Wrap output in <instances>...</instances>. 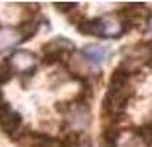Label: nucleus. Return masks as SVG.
<instances>
[{"label": "nucleus", "instance_id": "7ed1b4c3", "mask_svg": "<svg viewBox=\"0 0 152 147\" xmlns=\"http://www.w3.org/2000/svg\"><path fill=\"white\" fill-rule=\"evenodd\" d=\"M0 127L2 130L10 135V137H17V133L22 127V118L17 111H14L10 105L2 98V91H0Z\"/></svg>", "mask_w": 152, "mask_h": 147}, {"label": "nucleus", "instance_id": "f257e3e1", "mask_svg": "<svg viewBox=\"0 0 152 147\" xmlns=\"http://www.w3.org/2000/svg\"><path fill=\"white\" fill-rule=\"evenodd\" d=\"M128 80H130V74L123 67H118L116 70H113L110 87H108L104 105H103L104 111L113 118L121 116V113L126 108L130 98L133 96V89L128 86Z\"/></svg>", "mask_w": 152, "mask_h": 147}, {"label": "nucleus", "instance_id": "20e7f679", "mask_svg": "<svg viewBox=\"0 0 152 147\" xmlns=\"http://www.w3.org/2000/svg\"><path fill=\"white\" fill-rule=\"evenodd\" d=\"M9 67L12 70V74H31L33 70L36 69L38 65V58H36L34 53L31 51H24V50H19V51H14L10 58L7 60Z\"/></svg>", "mask_w": 152, "mask_h": 147}, {"label": "nucleus", "instance_id": "9d476101", "mask_svg": "<svg viewBox=\"0 0 152 147\" xmlns=\"http://www.w3.org/2000/svg\"><path fill=\"white\" fill-rule=\"evenodd\" d=\"M60 147H91V140L86 133L70 132L63 142H60Z\"/></svg>", "mask_w": 152, "mask_h": 147}, {"label": "nucleus", "instance_id": "0eeeda50", "mask_svg": "<svg viewBox=\"0 0 152 147\" xmlns=\"http://www.w3.org/2000/svg\"><path fill=\"white\" fill-rule=\"evenodd\" d=\"M108 55L106 48L103 46H96V45H91V46H86L82 50V56L86 62L92 63V65H99L101 62H104V58Z\"/></svg>", "mask_w": 152, "mask_h": 147}, {"label": "nucleus", "instance_id": "423d86ee", "mask_svg": "<svg viewBox=\"0 0 152 147\" xmlns=\"http://www.w3.org/2000/svg\"><path fill=\"white\" fill-rule=\"evenodd\" d=\"M19 41H22V36H21V33H19V29L0 28V51L14 48Z\"/></svg>", "mask_w": 152, "mask_h": 147}, {"label": "nucleus", "instance_id": "9b49d317", "mask_svg": "<svg viewBox=\"0 0 152 147\" xmlns=\"http://www.w3.org/2000/svg\"><path fill=\"white\" fill-rule=\"evenodd\" d=\"M10 77H12V70H10V67H9V63L2 62L0 63V87L5 84Z\"/></svg>", "mask_w": 152, "mask_h": 147}, {"label": "nucleus", "instance_id": "f03ea898", "mask_svg": "<svg viewBox=\"0 0 152 147\" xmlns=\"http://www.w3.org/2000/svg\"><path fill=\"white\" fill-rule=\"evenodd\" d=\"M121 22L125 29L132 28H144L152 19V10L144 4H128L121 10Z\"/></svg>", "mask_w": 152, "mask_h": 147}, {"label": "nucleus", "instance_id": "39448f33", "mask_svg": "<svg viewBox=\"0 0 152 147\" xmlns=\"http://www.w3.org/2000/svg\"><path fill=\"white\" fill-rule=\"evenodd\" d=\"M101 24H103V36H111V38H118L121 36V33L125 31L123 22L118 15H104L101 17Z\"/></svg>", "mask_w": 152, "mask_h": 147}, {"label": "nucleus", "instance_id": "1a4fd4ad", "mask_svg": "<svg viewBox=\"0 0 152 147\" xmlns=\"http://www.w3.org/2000/svg\"><path fill=\"white\" fill-rule=\"evenodd\" d=\"M26 147H60V142H56L46 133H29Z\"/></svg>", "mask_w": 152, "mask_h": 147}, {"label": "nucleus", "instance_id": "6e6552de", "mask_svg": "<svg viewBox=\"0 0 152 147\" xmlns=\"http://www.w3.org/2000/svg\"><path fill=\"white\" fill-rule=\"evenodd\" d=\"M79 33L86 36H103V24L101 19H84L77 24Z\"/></svg>", "mask_w": 152, "mask_h": 147}, {"label": "nucleus", "instance_id": "f8f14e48", "mask_svg": "<svg viewBox=\"0 0 152 147\" xmlns=\"http://www.w3.org/2000/svg\"><path fill=\"white\" fill-rule=\"evenodd\" d=\"M55 7H56V10H60V12L70 14V12H74L77 9V4H74V2H56Z\"/></svg>", "mask_w": 152, "mask_h": 147}]
</instances>
